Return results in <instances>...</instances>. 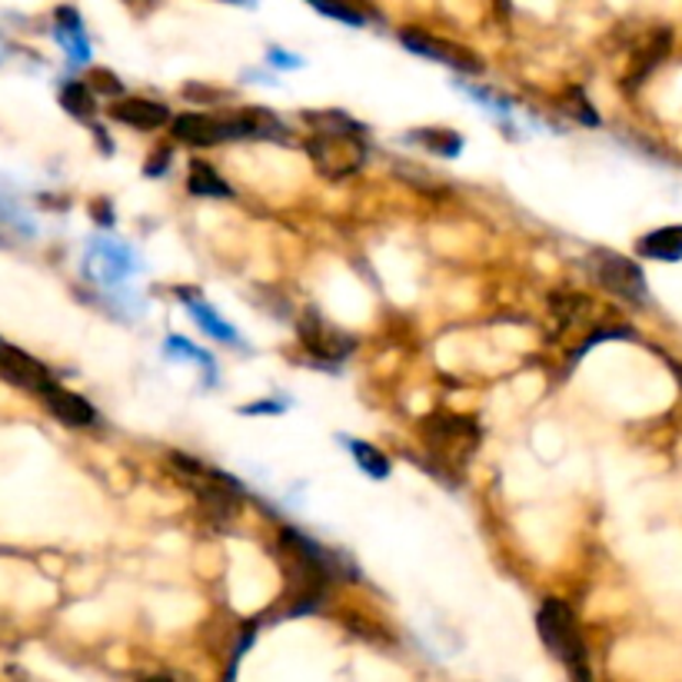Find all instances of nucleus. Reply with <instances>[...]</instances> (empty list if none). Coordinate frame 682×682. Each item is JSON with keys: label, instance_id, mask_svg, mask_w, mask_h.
<instances>
[{"label": "nucleus", "instance_id": "26", "mask_svg": "<svg viewBox=\"0 0 682 682\" xmlns=\"http://www.w3.org/2000/svg\"><path fill=\"white\" fill-rule=\"evenodd\" d=\"M90 90L100 93V97H124L121 80L113 77L110 70H93V77H90Z\"/></svg>", "mask_w": 682, "mask_h": 682}, {"label": "nucleus", "instance_id": "13", "mask_svg": "<svg viewBox=\"0 0 682 682\" xmlns=\"http://www.w3.org/2000/svg\"><path fill=\"white\" fill-rule=\"evenodd\" d=\"M177 297L183 300L187 313L193 316V323H197L210 339H220V344H231V347H247V344H244V336H241V329H237L234 323H226V320L216 313L213 303L193 297L190 290H177Z\"/></svg>", "mask_w": 682, "mask_h": 682}, {"label": "nucleus", "instance_id": "3", "mask_svg": "<svg viewBox=\"0 0 682 682\" xmlns=\"http://www.w3.org/2000/svg\"><path fill=\"white\" fill-rule=\"evenodd\" d=\"M141 270H144V260L127 241L100 234L87 244L83 273H87V280H93L103 290H124Z\"/></svg>", "mask_w": 682, "mask_h": 682}, {"label": "nucleus", "instance_id": "31", "mask_svg": "<svg viewBox=\"0 0 682 682\" xmlns=\"http://www.w3.org/2000/svg\"><path fill=\"white\" fill-rule=\"evenodd\" d=\"M8 60V44H4V37H0V64Z\"/></svg>", "mask_w": 682, "mask_h": 682}, {"label": "nucleus", "instance_id": "24", "mask_svg": "<svg viewBox=\"0 0 682 682\" xmlns=\"http://www.w3.org/2000/svg\"><path fill=\"white\" fill-rule=\"evenodd\" d=\"M549 306H552V313H556L562 323H577V320L583 316V313H577V310H586L590 300L580 297V293H556V297L549 300Z\"/></svg>", "mask_w": 682, "mask_h": 682}, {"label": "nucleus", "instance_id": "6", "mask_svg": "<svg viewBox=\"0 0 682 682\" xmlns=\"http://www.w3.org/2000/svg\"><path fill=\"white\" fill-rule=\"evenodd\" d=\"M297 333H300L303 350L320 364H344L357 347L354 336H347L344 329H336L329 320H323L320 310H306L297 320Z\"/></svg>", "mask_w": 682, "mask_h": 682}, {"label": "nucleus", "instance_id": "17", "mask_svg": "<svg viewBox=\"0 0 682 682\" xmlns=\"http://www.w3.org/2000/svg\"><path fill=\"white\" fill-rule=\"evenodd\" d=\"M187 190L193 197H206V200H231L234 187L226 183L206 160H190L187 167Z\"/></svg>", "mask_w": 682, "mask_h": 682}, {"label": "nucleus", "instance_id": "21", "mask_svg": "<svg viewBox=\"0 0 682 682\" xmlns=\"http://www.w3.org/2000/svg\"><path fill=\"white\" fill-rule=\"evenodd\" d=\"M167 354H170V357H180V360H197L200 370H203V377H206V383H210V387L216 383V360H213L206 350L193 347L187 336L170 333V336H167Z\"/></svg>", "mask_w": 682, "mask_h": 682}, {"label": "nucleus", "instance_id": "32", "mask_svg": "<svg viewBox=\"0 0 682 682\" xmlns=\"http://www.w3.org/2000/svg\"><path fill=\"white\" fill-rule=\"evenodd\" d=\"M141 682H174V679H167V675H154V679H141Z\"/></svg>", "mask_w": 682, "mask_h": 682}, {"label": "nucleus", "instance_id": "22", "mask_svg": "<svg viewBox=\"0 0 682 682\" xmlns=\"http://www.w3.org/2000/svg\"><path fill=\"white\" fill-rule=\"evenodd\" d=\"M306 4L313 11H320L323 18L339 21V24H347V27H364L367 24V18L354 4H347V0H306Z\"/></svg>", "mask_w": 682, "mask_h": 682}, {"label": "nucleus", "instance_id": "2", "mask_svg": "<svg viewBox=\"0 0 682 682\" xmlns=\"http://www.w3.org/2000/svg\"><path fill=\"white\" fill-rule=\"evenodd\" d=\"M536 629H539V639L546 642V649L566 666L573 682H593L590 652H586L577 613L570 606H566L562 600H546L536 613Z\"/></svg>", "mask_w": 682, "mask_h": 682}, {"label": "nucleus", "instance_id": "10", "mask_svg": "<svg viewBox=\"0 0 682 682\" xmlns=\"http://www.w3.org/2000/svg\"><path fill=\"white\" fill-rule=\"evenodd\" d=\"M110 121H118L124 127H134V131H160L164 124H170V110L160 100L118 97V100L110 103Z\"/></svg>", "mask_w": 682, "mask_h": 682}, {"label": "nucleus", "instance_id": "18", "mask_svg": "<svg viewBox=\"0 0 682 682\" xmlns=\"http://www.w3.org/2000/svg\"><path fill=\"white\" fill-rule=\"evenodd\" d=\"M410 144H420L423 150L436 154V157H460L463 154V137L452 134L446 127H423V131H410L406 134Z\"/></svg>", "mask_w": 682, "mask_h": 682}, {"label": "nucleus", "instance_id": "16", "mask_svg": "<svg viewBox=\"0 0 682 682\" xmlns=\"http://www.w3.org/2000/svg\"><path fill=\"white\" fill-rule=\"evenodd\" d=\"M636 254L646 260H659V264H679L682 260V226H659V231L639 237Z\"/></svg>", "mask_w": 682, "mask_h": 682}, {"label": "nucleus", "instance_id": "15", "mask_svg": "<svg viewBox=\"0 0 682 682\" xmlns=\"http://www.w3.org/2000/svg\"><path fill=\"white\" fill-rule=\"evenodd\" d=\"M0 226L11 231L14 237H24V241L37 237V220L31 216V210L24 206V200L18 197V190L8 180H0Z\"/></svg>", "mask_w": 682, "mask_h": 682}, {"label": "nucleus", "instance_id": "19", "mask_svg": "<svg viewBox=\"0 0 682 682\" xmlns=\"http://www.w3.org/2000/svg\"><path fill=\"white\" fill-rule=\"evenodd\" d=\"M60 107L70 113V118L90 124L93 121V113H97V93L90 90V83L83 80H67L60 87Z\"/></svg>", "mask_w": 682, "mask_h": 682}, {"label": "nucleus", "instance_id": "1", "mask_svg": "<svg viewBox=\"0 0 682 682\" xmlns=\"http://www.w3.org/2000/svg\"><path fill=\"white\" fill-rule=\"evenodd\" d=\"M303 124L313 137L306 141V157L326 180H347L367 167V127L344 110H303Z\"/></svg>", "mask_w": 682, "mask_h": 682}, {"label": "nucleus", "instance_id": "8", "mask_svg": "<svg viewBox=\"0 0 682 682\" xmlns=\"http://www.w3.org/2000/svg\"><path fill=\"white\" fill-rule=\"evenodd\" d=\"M223 127H226V141H290V131L287 124L277 118L270 107H244V110H234L220 118Z\"/></svg>", "mask_w": 682, "mask_h": 682}, {"label": "nucleus", "instance_id": "7", "mask_svg": "<svg viewBox=\"0 0 682 682\" xmlns=\"http://www.w3.org/2000/svg\"><path fill=\"white\" fill-rule=\"evenodd\" d=\"M593 277L600 280V287H606L610 293H616L629 303H646V297H649L639 264L626 260L613 250H596L593 254Z\"/></svg>", "mask_w": 682, "mask_h": 682}, {"label": "nucleus", "instance_id": "20", "mask_svg": "<svg viewBox=\"0 0 682 682\" xmlns=\"http://www.w3.org/2000/svg\"><path fill=\"white\" fill-rule=\"evenodd\" d=\"M344 443H347L350 457L357 460V467H360L367 477H373V480H387V477H390V460L383 457V452H380L373 443H364V439H350V436H344Z\"/></svg>", "mask_w": 682, "mask_h": 682}, {"label": "nucleus", "instance_id": "30", "mask_svg": "<svg viewBox=\"0 0 682 682\" xmlns=\"http://www.w3.org/2000/svg\"><path fill=\"white\" fill-rule=\"evenodd\" d=\"M223 4H241V8H254V0H223Z\"/></svg>", "mask_w": 682, "mask_h": 682}, {"label": "nucleus", "instance_id": "27", "mask_svg": "<svg viewBox=\"0 0 682 682\" xmlns=\"http://www.w3.org/2000/svg\"><path fill=\"white\" fill-rule=\"evenodd\" d=\"M267 60H270L277 70H297V67H303V57H297V54H290V51H280V47H270Z\"/></svg>", "mask_w": 682, "mask_h": 682}, {"label": "nucleus", "instance_id": "4", "mask_svg": "<svg viewBox=\"0 0 682 682\" xmlns=\"http://www.w3.org/2000/svg\"><path fill=\"white\" fill-rule=\"evenodd\" d=\"M423 436L429 443L433 452H443L446 463L463 467L480 443V423L473 416H460V413H433L423 420Z\"/></svg>", "mask_w": 682, "mask_h": 682}, {"label": "nucleus", "instance_id": "5", "mask_svg": "<svg viewBox=\"0 0 682 682\" xmlns=\"http://www.w3.org/2000/svg\"><path fill=\"white\" fill-rule=\"evenodd\" d=\"M400 44L410 51V54H420L433 64H443L449 70H457L463 77H480L487 70V64L480 60V54H473L470 47L457 44V41H443V37H433L420 27H403L400 31Z\"/></svg>", "mask_w": 682, "mask_h": 682}, {"label": "nucleus", "instance_id": "14", "mask_svg": "<svg viewBox=\"0 0 682 682\" xmlns=\"http://www.w3.org/2000/svg\"><path fill=\"white\" fill-rule=\"evenodd\" d=\"M170 131L180 144L187 147H216L226 141V127L220 118H210V113H180V118H170Z\"/></svg>", "mask_w": 682, "mask_h": 682}, {"label": "nucleus", "instance_id": "29", "mask_svg": "<svg viewBox=\"0 0 682 682\" xmlns=\"http://www.w3.org/2000/svg\"><path fill=\"white\" fill-rule=\"evenodd\" d=\"M164 170H167V150H157V157H150V160H147L144 174H147V177H160Z\"/></svg>", "mask_w": 682, "mask_h": 682}, {"label": "nucleus", "instance_id": "25", "mask_svg": "<svg viewBox=\"0 0 682 682\" xmlns=\"http://www.w3.org/2000/svg\"><path fill=\"white\" fill-rule=\"evenodd\" d=\"M457 87H460L470 100H477L480 107H487L490 113H496V118H510V103H506L503 97H496L493 90H483V87H473V83H463V80H460Z\"/></svg>", "mask_w": 682, "mask_h": 682}, {"label": "nucleus", "instance_id": "28", "mask_svg": "<svg viewBox=\"0 0 682 682\" xmlns=\"http://www.w3.org/2000/svg\"><path fill=\"white\" fill-rule=\"evenodd\" d=\"M283 410H287V403H283V400H280V403L264 400V403H250V406H244L241 413H244V416H257V413H260V416H264V413H273V416H277V413H283Z\"/></svg>", "mask_w": 682, "mask_h": 682}, {"label": "nucleus", "instance_id": "11", "mask_svg": "<svg viewBox=\"0 0 682 682\" xmlns=\"http://www.w3.org/2000/svg\"><path fill=\"white\" fill-rule=\"evenodd\" d=\"M37 396L44 400V406L60 420V423H67V426H77V429H83V426H93L97 423V410H93V403L90 400H83L80 393H74V390H67V387H60L57 380H51V383H44L41 390H37Z\"/></svg>", "mask_w": 682, "mask_h": 682}, {"label": "nucleus", "instance_id": "9", "mask_svg": "<svg viewBox=\"0 0 682 682\" xmlns=\"http://www.w3.org/2000/svg\"><path fill=\"white\" fill-rule=\"evenodd\" d=\"M0 380H8L11 387H21V390L37 393L54 377H51V370L41 360H34L31 354L11 347L8 339H0Z\"/></svg>", "mask_w": 682, "mask_h": 682}, {"label": "nucleus", "instance_id": "23", "mask_svg": "<svg viewBox=\"0 0 682 682\" xmlns=\"http://www.w3.org/2000/svg\"><path fill=\"white\" fill-rule=\"evenodd\" d=\"M562 110L570 113L573 121L586 124V127H600V113L593 110V103L586 100V93H583L580 87H573V90H566V93H562Z\"/></svg>", "mask_w": 682, "mask_h": 682}, {"label": "nucleus", "instance_id": "12", "mask_svg": "<svg viewBox=\"0 0 682 682\" xmlns=\"http://www.w3.org/2000/svg\"><path fill=\"white\" fill-rule=\"evenodd\" d=\"M54 37H57V44L64 47L70 67H83V64H90L93 47H90L87 27H83V18H80L77 8H57V11H54Z\"/></svg>", "mask_w": 682, "mask_h": 682}]
</instances>
